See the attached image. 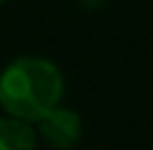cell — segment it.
Instances as JSON below:
<instances>
[{"mask_svg": "<svg viewBox=\"0 0 153 150\" xmlns=\"http://www.w3.org/2000/svg\"><path fill=\"white\" fill-rule=\"evenodd\" d=\"M35 148H38V133L33 123H25L13 115L0 118V150H35Z\"/></svg>", "mask_w": 153, "mask_h": 150, "instance_id": "3", "label": "cell"}, {"mask_svg": "<svg viewBox=\"0 0 153 150\" xmlns=\"http://www.w3.org/2000/svg\"><path fill=\"white\" fill-rule=\"evenodd\" d=\"M65 80L53 60L23 55L0 73V108L25 123H38L48 110L60 105Z\"/></svg>", "mask_w": 153, "mask_h": 150, "instance_id": "1", "label": "cell"}, {"mask_svg": "<svg viewBox=\"0 0 153 150\" xmlns=\"http://www.w3.org/2000/svg\"><path fill=\"white\" fill-rule=\"evenodd\" d=\"M3 3H8V0H0V5H3Z\"/></svg>", "mask_w": 153, "mask_h": 150, "instance_id": "5", "label": "cell"}, {"mask_svg": "<svg viewBox=\"0 0 153 150\" xmlns=\"http://www.w3.org/2000/svg\"><path fill=\"white\" fill-rule=\"evenodd\" d=\"M38 125V138L53 150H71L73 145H78L80 135H83V120L73 108H63L55 105L53 110H48Z\"/></svg>", "mask_w": 153, "mask_h": 150, "instance_id": "2", "label": "cell"}, {"mask_svg": "<svg viewBox=\"0 0 153 150\" xmlns=\"http://www.w3.org/2000/svg\"><path fill=\"white\" fill-rule=\"evenodd\" d=\"M105 3H108V0H80V5L85 10H98V8H103Z\"/></svg>", "mask_w": 153, "mask_h": 150, "instance_id": "4", "label": "cell"}]
</instances>
